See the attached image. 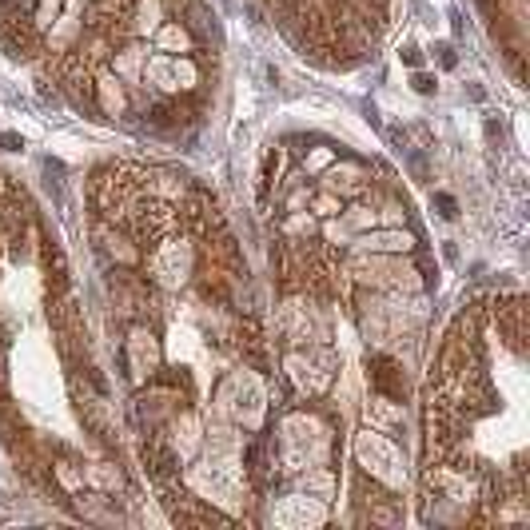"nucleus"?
Masks as SVG:
<instances>
[{"label": "nucleus", "instance_id": "obj_10", "mask_svg": "<svg viewBox=\"0 0 530 530\" xmlns=\"http://www.w3.org/2000/svg\"><path fill=\"white\" fill-rule=\"evenodd\" d=\"M116 76H124L128 84H136V68H140V48H120L116 60H112Z\"/></svg>", "mask_w": 530, "mask_h": 530}, {"label": "nucleus", "instance_id": "obj_12", "mask_svg": "<svg viewBox=\"0 0 530 530\" xmlns=\"http://www.w3.org/2000/svg\"><path fill=\"white\" fill-rule=\"evenodd\" d=\"M335 212H343V204H339V196H335V192H323V196L315 200V216H319V220H331Z\"/></svg>", "mask_w": 530, "mask_h": 530}, {"label": "nucleus", "instance_id": "obj_14", "mask_svg": "<svg viewBox=\"0 0 530 530\" xmlns=\"http://www.w3.org/2000/svg\"><path fill=\"white\" fill-rule=\"evenodd\" d=\"M60 12V0H40V12H36V24H52V16Z\"/></svg>", "mask_w": 530, "mask_h": 530}, {"label": "nucleus", "instance_id": "obj_8", "mask_svg": "<svg viewBox=\"0 0 530 530\" xmlns=\"http://www.w3.org/2000/svg\"><path fill=\"white\" fill-rule=\"evenodd\" d=\"M100 100H104V112L108 116H120L124 112V92H120V80L116 76H100Z\"/></svg>", "mask_w": 530, "mask_h": 530}, {"label": "nucleus", "instance_id": "obj_2", "mask_svg": "<svg viewBox=\"0 0 530 530\" xmlns=\"http://www.w3.org/2000/svg\"><path fill=\"white\" fill-rule=\"evenodd\" d=\"M355 252H375V256H407V252H415V236L411 232H399V228H387V232H359L355 236V244H351Z\"/></svg>", "mask_w": 530, "mask_h": 530}, {"label": "nucleus", "instance_id": "obj_16", "mask_svg": "<svg viewBox=\"0 0 530 530\" xmlns=\"http://www.w3.org/2000/svg\"><path fill=\"white\" fill-rule=\"evenodd\" d=\"M439 208H443L447 220H455V200H451V196H439Z\"/></svg>", "mask_w": 530, "mask_h": 530}, {"label": "nucleus", "instance_id": "obj_5", "mask_svg": "<svg viewBox=\"0 0 530 530\" xmlns=\"http://www.w3.org/2000/svg\"><path fill=\"white\" fill-rule=\"evenodd\" d=\"M128 351H132V379H136V383H144V375H152V371H156V363H160V347H156L152 331L136 327V331H132V339H128Z\"/></svg>", "mask_w": 530, "mask_h": 530}, {"label": "nucleus", "instance_id": "obj_3", "mask_svg": "<svg viewBox=\"0 0 530 530\" xmlns=\"http://www.w3.org/2000/svg\"><path fill=\"white\" fill-rule=\"evenodd\" d=\"M367 375H371V383H375V391L383 399H391V403L407 399V379H403V371H399V363L391 355H371L367 359Z\"/></svg>", "mask_w": 530, "mask_h": 530}, {"label": "nucleus", "instance_id": "obj_9", "mask_svg": "<svg viewBox=\"0 0 530 530\" xmlns=\"http://www.w3.org/2000/svg\"><path fill=\"white\" fill-rule=\"evenodd\" d=\"M156 28H160V0H140V8H136V32L148 36Z\"/></svg>", "mask_w": 530, "mask_h": 530}, {"label": "nucleus", "instance_id": "obj_7", "mask_svg": "<svg viewBox=\"0 0 530 530\" xmlns=\"http://www.w3.org/2000/svg\"><path fill=\"white\" fill-rule=\"evenodd\" d=\"M156 44H160L164 52H176V48H180V52H188V48H192V32H188L184 24H164Z\"/></svg>", "mask_w": 530, "mask_h": 530}, {"label": "nucleus", "instance_id": "obj_13", "mask_svg": "<svg viewBox=\"0 0 530 530\" xmlns=\"http://www.w3.org/2000/svg\"><path fill=\"white\" fill-rule=\"evenodd\" d=\"M331 164V148H315L311 156H307V172H319V168H327Z\"/></svg>", "mask_w": 530, "mask_h": 530}, {"label": "nucleus", "instance_id": "obj_15", "mask_svg": "<svg viewBox=\"0 0 530 530\" xmlns=\"http://www.w3.org/2000/svg\"><path fill=\"white\" fill-rule=\"evenodd\" d=\"M415 92H423V96H431V92H435V80H431L427 72H415Z\"/></svg>", "mask_w": 530, "mask_h": 530}, {"label": "nucleus", "instance_id": "obj_11", "mask_svg": "<svg viewBox=\"0 0 530 530\" xmlns=\"http://www.w3.org/2000/svg\"><path fill=\"white\" fill-rule=\"evenodd\" d=\"M343 224H351L355 232H367V228L379 224V212H371V208H351V212L343 216Z\"/></svg>", "mask_w": 530, "mask_h": 530}, {"label": "nucleus", "instance_id": "obj_4", "mask_svg": "<svg viewBox=\"0 0 530 530\" xmlns=\"http://www.w3.org/2000/svg\"><path fill=\"white\" fill-rule=\"evenodd\" d=\"M156 275H160L168 287L184 283V279L192 275V248H188V244H180V240L164 244V248L156 252Z\"/></svg>", "mask_w": 530, "mask_h": 530}, {"label": "nucleus", "instance_id": "obj_1", "mask_svg": "<svg viewBox=\"0 0 530 530\" xmlns=\"http://www.w3.org/2000/svg\"><path fill=\"white\" fill-rule=\"evenodd\" d=\"M148 76L164 92H188V88H196V64L188 56H156L148 64Z\"/></svg>", "mask_w": 530, "mask_h": 530}, {"label": "nucleus", "instance_id": "obj_6", "mask_svg": "<svg viewBox=\"0 0 530 530\" xmlns=\"http://www.w3.org/2000/svg\"><path fill=\"white\" fill-rule=\"evenodd\" d=\"M327 192H335V196H355V192H363V172H359L355 164L331 168V172H327Z\"/></svg>", "mask_w": 530, "mask_h": 530}]
</instances>
